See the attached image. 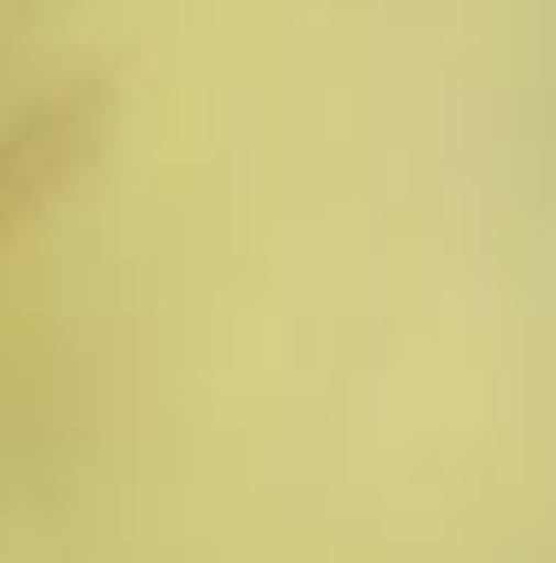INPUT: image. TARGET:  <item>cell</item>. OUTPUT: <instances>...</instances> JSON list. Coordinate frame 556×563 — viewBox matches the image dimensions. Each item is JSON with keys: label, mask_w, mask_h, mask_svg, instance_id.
I'll use <instances>...</instances> for the list:
<instances>
[{"label": "cell", "mask_w": 556, "mask_h": 563, "mask_svg": "<svg viewBox=\"0 0 556 563\" xmlns=\"http://www.w3.org/2000/svg\"><path fill=\"white\" fill-rule=\"evenodd\" d=\"M93 136H100L93 100H51V108L14 122V136L0 143V243L86 165Z\"/></svg>", "instance_id": "1"}]
</instances>
